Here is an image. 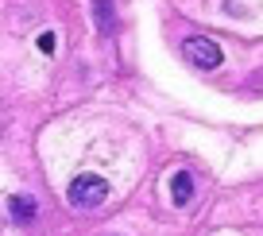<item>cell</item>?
<instances>
[{
	"label": "cell",
	"instance_id": "5b68a950",
	"mask_svg": "<svg viewBox=\"0 0 263 236\" xmlns=\"http://www.w3.org/2000/svg\"><path fill=\"white\" fill-rule=\"evenodd\" d=\"M93 20H97V27L105 35H112L116 27V16H112V0H93Z\"/></svg>",
	"mask_w": 263,
	"mask_h": 236
},
{
	"label": "cell",
	"instance_id": "8992f818",
	"mask_svg": "<svg viewBox=\"0 0 263 236\" xmlns=\"http://www.w3.org/2000/svg\"><path fill=\"white\" fill-rule=\"evenodd\" d=\"M39 50H43V55H54V31H43L39 35Z\"/></svg>",
	"mask_w": 263,
	"mask_h": 236
},
{
	"label": "cell",
	"instance_id": "3957f363",
	"mask_svg": "<svg viewBox=\"0 0 263 236\" xmlns=\"http://www.w3.org/2000/svg\"><path fill=\"white\" fill-rule=\"evenodd\" d=\"M8 217L16 221V225H27V221H35V217H39V205H35V197H27V194L8 197Z\"/></svg>",
	"mask_w": 263,
	"mask_h": 236
},
{
	"label": "cell",
	"instance_id": "7a4b0ae2",
	"mask_svg": "<svg viewBox=\"0 0 263 236\" xmlns=\"http://www.w3.org/2000/svg\"><path fill=\"white\" fill-rule=\"evenodd\" d=\"M182 55H186V62H194L197 70H217V66L224 62L221 47H217L213 39H205V35H190V39L182 43Z\"/></svg>",
	"mask_w": 263,
	"mask_h": 236
},
{
	"label": "cell",
	"instance_id": "6da1fadb",
	"mask_svg": "<svg viewBox=\"0 0 263 236\" xmlns=\"http://www.w3.org/2000/svg\"><path fill=\"white\" fill-rule=\"evenodd\" d=\"M108 197V182L101 174H78L70 186H66V202L78 205V209H101Z\"/></svg>",
	"mask_w": 263,
	"mask_h": 236
},
{
	"label": "cell",
	"instance_id": "277c9868",
	"mask_svg": "<svg viewBox=\"0 0 263 236\" xmlns=\"http://www.w3.org/2000/svg\"><path fill=\"white\" fill-rule=\"evenodd\" d=\"M190 197H194V174H190V171H174V178H171V202L174 205H190Z\"/></svg>",
	"mask_w": 263,
	"mask_h": 236
}]
</instances>
